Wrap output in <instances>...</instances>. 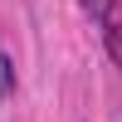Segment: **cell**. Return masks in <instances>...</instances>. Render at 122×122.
<instances>
[{
    "mask_svg": "<svg viewBox=\"0 0 122 122\" xmlns=\"http://www.w3.org/2000/svg\"><path fill=\"white\" fill-rule=\"evenodd\" d=\"M83 5H88V10H93V15H98V10H103V0H83Z\"/></svg>",
    "mask_w": 122,
    "mask_h": 122,
    "instance_id": "3",
    "label": "cell"
},
{
    "mask_svg": "<svg viewBox=\"0 0 122 122\" xmlns=\"http://www.w3.org/2000/svg\"><path fill=\"white\" fill-rule=\"evenodd\" d=\"M5 93H15V64L0 54V98H5Z\"/></svg>",
    "mask_w": 122,
    "mask_h": 122,
    "instance_id": "2",
    "label": "cell"
},
{
    "mask_svg": "<svg viewBox=\"0 0 122 122\" xmlns=\"http://www.w3.org/2000/svg\"><path fill=\"white\" fill-rule=\"evenodd\" d=\"M98 25H103L107 54L122 64V0H103V10H98Z\"/></svg>",
    "mask_w": 122,
    "mask_h": 122,
    "instance_id": "1",
    "label": "cell"
}]
</instances>
